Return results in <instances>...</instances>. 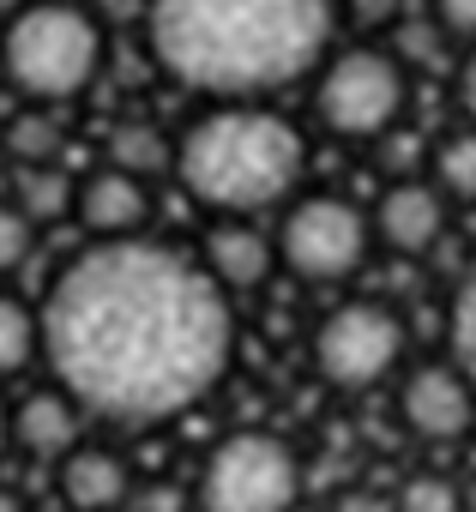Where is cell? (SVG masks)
Here are the masks:
<instances>
[{
    "mask_svg": "<svg viewBox=\"0 0 476 512\" xmlns=\"http://www.w3.org/2000/svg\"><path fill=\"white\" fill-rule=\"evenodd\" d=\"M31 247H37V223H25V211L13 199H0V278L19 272L31 260Z\"/></svg>",
    "mask_w": 476,
    "mask_h": 512,
    "instance_id": "21",
    "label": "cell"
},
{
    "mask_svg": "<svg viewBox=\"0 0 476 512\" xmlns=\"http://www.w3.org/2000/svg\"><path fill=\"white\" fill-rule=\"evenodd\" d=\"M392 512H458V488H452L446 476H434V470H422V476H410V482L398 488V500H392Z\"/></svg>",
    "mask_w": 476,
    "mask_h": 512,
    "instance_id": "22",
    "label": "cell"
},
{
    "mask_svg": "<svg viewBox=\"0 0 476 512\" xmlns=\"http://www.w3.org/2000/svg\"><path fill=\"white\" fill-rule=\"evenodd\" d=\"M332 512H392V500H386V494H374V488H350V494H338V500H332Z\"/></svg>",
    "mask_w": 476,
    "mask_h": 512,
    "instance_id": "25",
    "label": "cell"
},
{
    "mask_svg": "<svg viewBox=\"0 0 476 512\" xmlns=\"http://www.w3.org/2000/svg\"><path fill=\"white\" fill-rule=\"evenodd\" d=\"M368 241L374 235H368V211L362 205H350L338 193H308V199H290L272 253L302 284H344V278L362 272Z\"/></svg>",
    "mask_w": 476,
    "mask_h": 512,
    "instance_id": "7",
    "label": "cell"
},
{
    "mask_svg": "<svg viewBox=\"0 0 476 512\" xmlns=\"http://www.w3.org/2000/svg\"><path fill=\"white\" fill-rule=\"evenodd\" d=\"M169 157H175V139H163L151 121H121L109 133V169H121V175L151 181V175L169 169Z\"/></svg>",
    "mask_w": 476,
    "mask_h": 512,
    "instance_id": "16",
    "label": "cell"
},
{
    "mask_svg": "<svg viewBox=\"0 0 476 512\" xmlns=\"http://www.w3.org/2000/svg\"><path fill=\"white\" fill-rule=\"evenodd\" d=\"M0 452H7V398H0Z\"/></svg>",
    "mask_w": 476,
    "mask_h": 512,
    "instance_id": "28",
    "label": "cell"
},
{
    "mask_svg": "<svg viewBox=\"0 0 476 512\" xmlns=\"http://www.w3.org/2000/svg\"><path fill=\"white\" fill-rule=\"evenodd\" d=\"M458 109H464V115H470V127H476V43H470L464 67H458Z\"/></svg>",
    "mask_w": 476,
    "mask_h": 512,
    "instance_id": "26",
    "label": "cell"
},
{
    "mask_svg": "<svg viewBox=\"0 0 476 512\" xmlns=\"http://www.w3.org/2000/svg\"><path fill=\"white\" fill-rule=\"evenodd\" d=\"M73 217L97 235V241H121V235H139L145 217H151V193L139 175H121V169H97L85 181H73Z\"/></svg>",
    "mask_w": 476,
    "mask_h": 512,
    "instance_id": "11",
    "label": "cell"
},
{
    "mask_svg": "<svg viewBox=\"0 0 476 512\" xmlns=\"http://www.w3.org/2000/svg\"><path fill=\"white\" fill-rule=\"evenodd\" d=\"M61 145H67V133L55 127V115H49V109H25V115H13V121H7V157H13V169L61 163Z\"/></svg>",
    "mask_w": 476,
    "mask_h": 512,
    "instance_id": "18",
    "label": "cell"
},
{
    "mask_svg": "<svg viewBox=\"0 0 476 512\" xmlns=\"http://www.w3.org/2000/svg\"><path fill=\"white\" fill-rule=\"evenodd\" d=\"M109 61V37L79 0H31L0 31V73L31 109L73 103L97 85Z\"/></svg>",
    "mask_w": 476,
    "mask_h": 512,
    "instance_id": "4",
    "label": "cell"
},
{
    "mask_svg": "<svg viewBox=\"0 0 476 512\" xmlns=\"http://www.w3.org/2000/svg\"><path fill=\"white\" fill-rule=\"evenodd\" d=\"M169 169L193 205L217 217H254L296 199L308 175V139L266 103H217L175 139Z\"/></svg>",
    "mask_w": 476,
    "mask_h": 512,
    "instance_id": "3",
    "label": "cell"
},
{
    "mask_svg": "<svg viewBox=\"0 0 476 512\" xmlns=\"http://www.w3.org/2000/svg\"><path fill=\"white\" fill-rule=\"evenodd\" d=\"M13 205L25 211V223H61L73 211V175L61 163H31L13 175Z\"/></svg>",
    "mask_w": 476,
    "mask_h": 512,
    "instance_id": "15",
    "label": "cell"
},
{
    "mask_svg": "<svg viewBox=\"0 0 476 512\" xmlns=\"http://www.w3.org/2000/svg\"><path fill=\"white\" fill-rule=\"evenodd\" d=\"M133 494V470L109 446H73L61 458V500L73 512H121Z\"/></svg>",
    "mask_w": 476,
    "mask_h": 512,
    "instance_id": "14",
    "label": "cell"
},
{
    "mask_svg": "<svg viewBox=\"0 0 476 512\" xmlns=\"http://www.w3.org/2000/svg\"><path fill=\"white\" fill-rule=\"evenodd\" d=\"M55 386L115 428H157L217 392L235 356L229 296L169 241L121 235L67 260L37 314Z\"/></svg>",
    "mask_w": 476,
    "mask_h": 512,
    "instance_id": "1",
    "label": "cell"
},
{
    "mask_svg": "<svg viewBox=\"0 0 476 512\" xmlns=\"http://www.w3.org/2000/svg\"><path fill=\"white\" fill-rule=\"evenodd\" d=\"M368 235H380L386 253H398V260H422V253L440 247L446 235V199L434 181H392L368 217Z\"/></svg>",
    "mask_w": 476,
    "mask_h": 512,
    "instance_id": "10",
    "label": "cell"
},
{
    "mask_svg": "<svg viewBox=\"0 0 476 512\" xmlns=\"http://www.w3.org/2000/svg\"><path fill=\"white\" fill-rule=\"evenodd\" d=\"M37 356V314L19 296H0V380L25 374Z\"/></svg>",
    "mask_w": 476,
    "mask_h": 512,
    "instance_id": "20",
    "label": "cell"
},
{
    "mask_svg": "<svg viewBox=\"0 0 476 512\" xmlns=\"http://www.w3.org/2000/svg\"><path fill=\"white\" fill-rule=\"evenodd\" d=\"M272 235L266 229H254V223H242V217H223L211 235H205V253H199V266H205V278L223 290V296H248V290H260L266 278H272Z\"/></svg>",
    "mask_w": 476,
    "mask_h": 512,
    "instance_id": "12",
    "label": "cell"
},
{
    "mask_svg": "<svg viewBox=\"0 0 476 512\" xmlns=\"http://www.w3.org/2000/svg\"><path fill=\"white\" fill-rule=\"evenodd\" d=\"M434 13H440V25H446L452 37L476 43V0H434Z\"/></svg>",
    "mask_w": 476,
    "mask_h": 512,
    "instance_id": "24",
    "label": "cell"
},
{
    "mask_svg": "<svg viewBox=\"0 0 476 512\" xmlns=\"http://www.w3.org/2000/svg\"><path fill=\"white\" fill-rule=\"evenodd\" d=\"M446 338H452V368L464 374V386H470V398H476V260H470V272H464L458 290H452Z\"/></svg>",
    "mask_w": 476,
    "mask_h": 512,
    "instance_id": "19",
    "label": "cell"
},
{
    "mask_svg": "<svg viewBox=\"0 0 476 512\" xmlns=\"http://www.w3.org/2000/svg\"><path fill=\"white\" fill-rule=\"evenodd\" d=\"M332 37L338 0H145L151 61L211 103H266L308 79Z\"/></svg>",
    "mask_w": 476,
    "mask_h": 512,
    "instance_id": "2",
    "label": "cell"
},
{
    "mask_svg": "<svg viewBox=\"0 0 476 512\" xmlns=\"http://www.w3.org/2000/svg\"><path fill=\"white\" fill-rule=\"evenodd\" d=\"M398 416H404V428H410L416 440L452 446V440L470 434L476 398H470V386H464V374H458L452 362H422V368H410L404 386H398Z\"/></svg>",
    "mask_w": 476,
    "mask_h": 512,
    "instance_id": "9",
    "label": "cell"
},
{
    "mask_svg": "<svg viewBox=\"0 0 476 512\" xmlns=\"http://www.w3.org/2000/svg\"><path fill=\"white\" fill-rule=\"evenodd\" d=\"M314 85V115L338 133V139H380L398 127V115L410 109V73L392 49L356 43L326 55Z\"/></svg>",
    "mask_w": 476,
    "mask_h": 512,
    "instance_id": "5",
    "label": "cell"
},
{
    "mask_svg": "<svg viewBox=\"0 0 476 512\" xmlns=\"http://www.w3.org/2000/svg\"><path fill=\"white\" fill-rule=\"evenodd\" d=\"M338 19H350V25H362V31H386V25L398 19V0H344Z\"/></svg>",
    "mask_w": 476,
    "mask_h": 512,
    "instance_id": "23",
    "label": "cell"
},
{
    "mask_svg": "<svg viewBox=\"0 0 476 512\" xmlns=\"http://www.w3.org/2000/svg\"><path fill=\"white\" fill-rule=\"evenodd\" d=\"M434 187L446 205H476V127H458L434 151Z\"/></svg>",
    "mask_w": 476,
    "mask_h": 512,
    "instance_id": "17",
    "label": "cell"
},
{
    "mask_svg": "<svg viewBox=\"0 0 476 512\" xmlns=\"http://www.w3.org/2000/svg\"><path fill=\"white\" fill-rule=\"evenodd\" d=\"M0 512H25V506H19V494H13V488H0Z\"/></svg>",
    "mask_w": 476,
    "mask_h": 512,
    "instance_id": "27",
    "label": "cell"
},
{
    "mask_svg": "<svg viewBox=\"0 0 476 512\" xmlns=\"http://www.w3.org/2000/svg\"><path fill=\"white\" fill-rule=\"evenodd\" d=\"M302 458L290 440L242 428L211 446L199 470V512H296Z\"/></svg>",
    "mask_w": 476,
    "mask_h": 512,
    "instance_id": "6",
    "label": "cell"
},
{
    "mask_svg": "<svg viewBox=\"0 0 476 512\" xmlns=\"http://www.w3.org/2000/svg\"><path fill=\"white\" fill-rule=\"evenodd\" d=\"M79 434H85V410L55 386V392H31L19 410H7V440L13 446H25L31 458H67L73 446H79Z\"/></svg>",
    "mask_w": 476,
    "mask_h": 512,
    "instance_id": "13",
    "label": "cell"
},
{
    "mask_svg": "<svg viewBox=\"0 0 476 512\" xmlns=\"http://www.w3.org/2000/svg\"><path fill=\"white\" fill-rule=\"evenodd\" d=\"M404 344L410 332L386 302H344L314 332V368L338 392H368L404 362Z\"/></svg>",
    "mask_w": 476,
    "mask_h": 512,
    "instance_id": "8",
    "label": "cell"
}]
</instances>
